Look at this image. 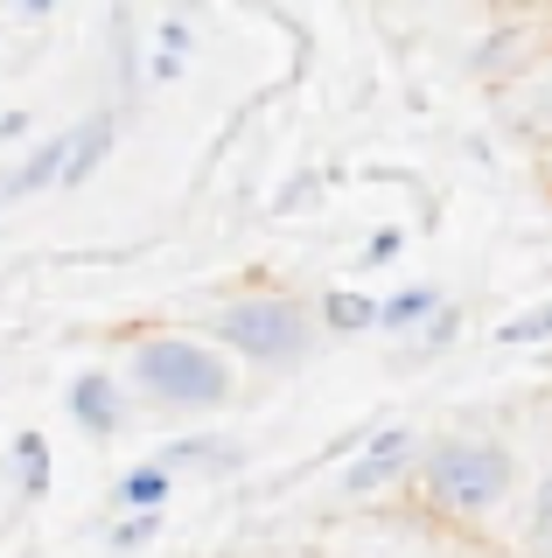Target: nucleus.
Returning a JSON list of instances; mask_svg holds the SVG:
<instances>
[{
    "label": "nucleus",
    "instance_id": "1",
    "mask_svg": "<svg viewBox=\"0 0 552 558\" xmlns=\"http://www.w3.org/2000/svg\"><path fill=\"white\" fill-rule=\"evenodd\" d=\"M127 391H141L154 412H224L238 377H231V356L211 336L154 328V336L127 342Z\"/></svg>",
    "mask_w": 552,
    "mask_h": 558
},
{
    "label": "nucleus",
    "instance_id": "2",
    "mask_svg": "<svg viewBox=\"0 0 552 558\" xmlns=\"http://www.w3.org/2000/svg\"><path fill=\"white\" fill-rule=\"evenodd\" d=\"M420 496L427 510L447 523H490L517 488V453L504 440H482V433H441L420 453Z\"/></svg>",
    "mask_w": 552,
    "mask_h": 558
},
{
    "label": "nucleus",
    "instance_id": "3",
    "mask_svg": "<svg viewBox=\"0 0 552 558\" xmlns=\"http://www.w3.org/2000/svg\"><path fill=\"white\" fill-rule=\"evenodd\" d=\"M211 336L224 356L238 363H259V371H295V363L315 356L322 342V307L301 301V293H280V287H259V293H231L217 307Z\"/></svg>",
    "mask_w": 552,
    "mask_h": 558
},
{
    "label": "nucleus",
    "instance_id": "4",
    "mask_svg": "<svg viewBox=\"0 0 552 558\" xmlns=\"http://www.w3.org/2000/svg\"><path fill=\"white\" fill-rule=\"evenodd\" d=\"M420 453L427 440L406 426H371L357 453L343 461V496H385V488H399L406 475H420Z\"/></svg>",
    "mask_w": 552,
    "mask_h": 558
},
{
    "label": "nucleus",
    "instance_id": "5",
    "mask_svg": "<svg viewBox=\"0 0 552 558\" xmlns=\"http://www.w3.org/2000/svg\"><path fill=\"white\" fill-rule=\"evenodd\" d=\"M63 412H71V426L84 440H119V426H127V412H133L127 377L119 371H77L71 391H63Z\"/></svg>",
    "mask_w": 552,
    "mask_h": 558
},
{
    "label": "nucleus",
    "instance_id": "6",
    "mask_svg": "<svg viewBox=\"0 0 552 558\" xmlns=\"http://www.w3.org/2000/svg\"><path fill=\"white\" fill-rule=\"evenodd\" d=\"M63 174H71V126L43 133L22 161L0 174V189H8V203H22V196H43V189H63Z\"/></svg>",
    "mask_w": 552,
    "mask_h": 558
},
{
    "label": "nucleus",
    "instance_id": "7",
    "mask_svg": "<svg viewBox=\"0 0 552 558\" xmlns=\"http://www.w3.org/2000/svg\"><path fill=\"white\" fill-rule=\"evenodd\" d=\"M112 147H119V105H98V112H84L77 126H71V174H63V189L92 182V174L112 161Z\"/></svg>",
    "mask_w": 552,
    "mask_h": 558
},
{
    "label": "nucleus",
    "instance_id": "8",
    "mask_svg": "<svg viewBox=\"0 0 552 558\" xmlns=\"http://www.w3.org/2000/svg\"><path fill=\"white\" fill-rule=\"evenodd\" d=\"M504 119H511L517 140H539V147H552V63L511 84V92H504Z\"/></svg>",
    "mask_w": 552,
    "mask_h": 558
},
{
    "label": "nucleus",
    "instance_id": "9",
    "mask_svg": "<svg viewBox=\"0 0 552 558\" xmlns=\"http://www.w3.org/2000/svg\"><path fill=\"white\" fill-rule=\"evenodd\" d=\"M168 502H176V475H168L161 461H133L127 475L112 482V510L119 517H168Z\"/></svg>",
    "mask_w": 552,
    "mask_h": 558
},
{
    "label": "nucleus",
    "instance_id": "10",
    "mask_svg": "<svg viewBox=\"0 0 552 558\" xmlns=\"http://www.w3.org/2000/svg\"><path fill=\"white\" fill-rule=\"evenodd\" d=\"M154 461H161L168 475L182 482V475H196V468H203V475H231V468L245 461V453H238V440H217V433H189V440L161 447V453H154Z\"/></svg>",
    "mask_w": 552,
    "mask_h": 558
},
{
    "label": "nucleus",
    "instance_id": "11",
    "mask_svg": "<svg viewBox=\"0 0 552 558\" xmlns=\"http://www.w3.org/2000/svg\"><path fill=\"white\" fill-rule=\"evenodd\" d=\"M315 307H322V336H377L385 328V301H371L357 287H329Z\"/></svg>",
    "mask_w": 552,
    "mask_h": 558
},
{
    "label": "nucleus",
    "instance_id": "12",
    "mask_svg": "<svg viewBox=\"0 0 552 558\" xmlns=\"http://www.w3.org/2000/svg\"><path fill=\"white\" fill-rule=\"evenodd\" d=\"M441 307H447L441 287H399V293H385V336H420Z\"/></svg>",
    "mask_w": 552,
    "mask_h": 558
},
{
    "label": "nucleus",
    "instance_id": "13",
    "mask_svg": "<svg viewBox=\"0 0 552 558\" xmlns=\"http://www.w3.org/2000/svg\"><path fill=\"white\" fill-rule=\"evenodd\" d=\"M112 77H119V92H141V14L133 8H119L112 14Z\"/></svg>",
    "mask_w": 552,
    "mask_h": 558
},
{
    "label": "nucleus",
    "instance_id": "14",
    "mask_svg": "<svg viewBox=\"0 0 552 558\" xmlns=\"http://www.w3.org/2000/svg\"><path fill=\"white\" fill-rule=\"evenodd\" d=\"M182 63H189V22L182 14H161L154 22V57H147V77H182Z\"/></svg>",
    "mask_w": 552,
    "mask_h": 558
},
{
    "label": "nucleus",
    "instance_id": "15",
    "mask_svg": "<svg viewBox=\"0 0 552 558\" xmlns=\"http://www.w3.org/2000/svg\"><path fill=\"white\" fill-rule=\"evenodd\" d=\"M14 482H22V496L28 502H43L49 496V440L43 433H14Z\"/></svg>",
    "mask_w": 552,
    "mask_h": 558
},
{
    "label": "nucleus",
    "instance_id": "16",
    "mask_svg": "<svg viewBox=\"0 0 552 558\" xmlns=\"http://www.w3.org/2000/svg\"><path fill=\"white\" fill-rule=\"evenodd\" d=\"M496 342H504V349L552 342V301H531L525 314H504V322H496Z\"/></svg>",
    "mask_w": 552,
    "mask_h": 558
},
{
    "label": "nucleus",
    "instance_id": "17",
    "mask_svg": "<svg viewBox=\"0 0 552 558\" xmlns=\"http://www.w3.org/2000/svg\"><path fill=\"white\" fill-rule=\"evenodd\" d=\"M525 551L531 558H552V468L531 488V517H525Z\"/></svg>",
    "mask_w": 552,
    "mask_h": 558
},
{
    "label": "nucleus",
    "instance_id": "18",
    "mask_svg": "<svg viewBox=\"0 0 552 558\" xmlns=\"http://www.w3.org/2000/svg\"><path fill=\"white\" fill-rule=\"evenodd\" d=\"M154 537H161V517H112V531H106V545L127 558V551H147Z\"/></svg>",
    "mask_w": 552,
    "mask_h": 558
},
{
    "label": "nucleus",
    "instance_id": "19",
    "mask_svg": "<svg viewBox=\"0 0 552 558\" xmlns=\"http://www.w3.org/2000/svg\"><path fill=\"white\" fill-rule=\"evenodd\" d=\"M455 336H461V307H441L434 322L420 328V356H434V349H447V342H455Z\"/></svg>",
    "mask_w": 552,
    "mask_h": 558
},
{
    "label": "nucleus",
    "instance_id": "20",
    "mask_svg": "<svg viewBox=\"0 0 552 558\" xmlns=\"http://www.w3.org/2000/svg\"><path fill=\"white\" fill-rule=\"evenodd\" d=\"M399 252H406V231H399V223H385V231L364 238V266H385V258H399Z\"/></svg>",
    "mask_w": 552,
    "mask_h": 558
},
{
    "label": "nucleus",
    "instance_id": "21",
    "mask_svg": "<svg viewBox=\"0 0 552 558\" xmlns=\"http://www.w3.org/2000/svg\"><path fill=\"white\" fill-rule=\"evenodd\" d=\"M28 133V119L22 112H0V140H22Z\"/></svg>",
    "mask_w": 552,
    "mask_h": 558
},
{
    "label": "nucleus",
    "instance_id": "22",
    "mask_svg": "<svg viewBox=\"0 0 552 558\" xmlns=\"http://www.w3.org/2000/svg\"><path fill=\"white\" fill-rule=\"evenodd\" d=\"M0 203H8V189H0Z\"/></svg>",
    "mask_w": 552,
    "mask_h": 558
}]
</instances>
